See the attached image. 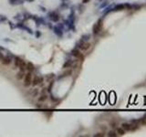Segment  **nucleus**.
Returning <instances> with one entry per match:
<instances>
[{
    "label": "nucleus",
    "mask_w": 146,
    "mask_h": 137,
    "mask_svg": "<svg viewBox=\"0 0 146 137\" xmlns=\"http://www.w3.org/2000/svg\"><path fill=\"white\" fill-rule=\"evenodd\" d=\"M32 72H29L27 71L26 74H25V77H24V86L25 87H29L31 85V82H32Z\"/></svg>",
    "instance_id": "nucleus-1"
},
{
    "label": "nucleus",
    "mask_w": 146,
    "mask_h": 137,
    "mask_svg": "<svg viewBox=\"0 0 146 137\" xmlns=\"http://www.w3.org/2000/svg\"><path fill=\"white\" fill-rule=\"evenodd\" d=\"M78 48H79L80 50L86 51V50H88V49L90 48V44L88 42H85V41H83V40H81L80 42L78 44Z\"/></svg>",
    "instance_id": "nucleus-2"
},
{
    "label": "nucleus",
    "mask_w": 146,
    "mask_h": 137,
    "mask_svg": "<svg viewBox=\"0 0 146 137\" xmlns=\"http://www.w3.org/2000/svg\"><path fill=\"white\" fill-rule=\"evenodd\" d=\"M71 55H72V56H74L75 58L80 59L81 60H83V55H82V53L80 52V50H79V49H73V50L71 51Z\"/></svg>",
    "instance_id": "nucleus-3"
},
{
    "label": "nucleus",
    "mask_w": 146,
    "mask_h": 137,
    "mask_svg": "<svg viewBox=\"0 0 146 137\" xmlns=\"http://www.w3.org/2000/svg\"><path fill=\"white\" fill-rule=\"evenodd\" d=\"M101 20H100L97 24H95V26L93 27V33L98 34L101 31Z\"/></svg>",
    "instance_id": "nucleus-4"
},
{
    "label": "nucleus",
    "mask_w": 146,
    "mask_h": 137,
    "mask_svg": "<svg viewBox=\"0 0 146 137\" xmlns=\"http://www.w3.org/2000/svg\"><path fill=\"white\" fill-rule=\"evenodd\" d=\"M18 68H19V70H21V71H26V63L25 60H21L20 61V63H19V66H18Z\"/></svg>",
    "instance_id": "nucleus-5"
},
{
    "label": "nucleus",
    "mask_w": 146,
    "mask_h": 137,
    "mask_svg": "<svg viewBox=\"0 0 146 137\" xmlns=\"http://www.w3.org/2000/svg\"><path fill=\"white\" fill-rule=\"evenodd\" d=\"M1 62H2V64L3 65H9L10 63H11V58H9V57H5L4 56V58L2 59V60H1Z\"/></svg>",
    "instance_id": "nucleus-6"
},
{
    "label": "nucleus",
    "mask_w": 146,
    "mask_h": 137,
    "mask_svg": "<svg viewBox=\"0 0 146 137\" xmlns=\"http://www.w3.org/2000/svg\"><path fill=\"white\" fill-rule=\"evenodd\" d=\"M35 66L32 62H27L26 63V71H29V72H32L34 71Z\"/></svg>",
    "instance_id": "nucleus-7"
},
{
    "label": "nucleus",
    "mask_w": 146,
    "mask_h": 137,
    "mask_svg": "<svg viewBox=\"0 0 146 137\" xmlns=\"http://www.w3.org/2000/svg\"><path fill=\"white\" fill-rule=\"evenodd\" d=\"M73 64H74V61H73V60H67V61L63 64V68H70V67L73 66Z\"/></svg>",
    "instance_id": "nucleus-8"
},
{
    "label": "nucleus",
    "mask_w": 146,
    "mask_h": 137,
    "mask_svg": "<svg viewBox=\"0 0 146 137\" xmlns=\"http://www.w3.org/2000/svg\"><path fill=\"white\" fill-rule=\"evenodd\" d=\"M54 32H55V34H57L59 37H61L62 34H63V29L62 28H60V27H55V28H54Z\"/></svg>",
    "instance_id": "nucleus-9"
},
{
    "label": "nucleus",
    "mask_w": 146,
    "mask_h": 137,
    "mask_svg": "<svg viewBox=\"0 0 146 137\" xmlns=\"http://www.w3.org/2000/svg\"><path fill=\"white\" fill-rule=\"evenodd\" d=\"M24 77H25V71H21V70H19L16 75V78L18 80H21L22 79H24Z\"/></svg>",
    "instance_id": "nucleus-10"
},
{
    "label": "nucleus",
    "mask_w": 146,
    "mask_h": 137,
    "mask_svg": "<svg viewBox=\"0 0 146 137\" xmlns=\"http://www.w3.org/2000/svg\"><path fill=\"white\" fill-rule=\"evenodd\" d=\"M49 17H50V19H51L52 21H54V22H56V21H58V20H59V17H58V15H57L56 13H54V12L49 13Z\"/></svg>",
    "instance_id": "nucleus-11"
},
{
    "label": "nucleus",
    "mask_w": 146,
    "mask_h": 137,
    "mask_svg": "<svg viewBox=\"0 0 146 137\" xmlns=\"http://www.w3.org/2000/svg\"><path fill=\"white\" fill-rule=\"evenodd\" d=\"M9 3L11 5L16 6V5H22L24 2H23V0H9Z\"/></svg>",
    "instance_id": "nucleus-12"
},
{
    "label": "nucleus",
    "mask_w": 146,
    "mask_h": 137,
    "mask_svg": "<svg viewBox=\"0 0 146 137\" xmlns=\"http://www.w3.org/2000/svg\"><path fill=\"white\" fill-rule=\"evenodd\" d=\"M39 84V80H38V76H35L34 78H32V82L31 85L32 86H37Z\"/></svg>",
    "instance_id": "nucleus-13"
},
{
    "label": "nucleus",
    "mask_w": 146,
    "mask_h": 137,
    "mask_svg": "<svg viewBox=\"0 0 146 137\" xmlns=\"http://www.w3.org/2000/svg\"><path fill=\"white\" fill-rule=\"evenodd\" d=\"M72 74V70L71 69H67L63 74H62V76H60V78H65V77H69Z\"/></svg>",
    "instance_id": "nucleus-14"
},
{
    "label": "nucleus",
    "mask_w": 146,
    "mask_h": 137,
    "mask_svg": "<svg viewBox=\"0 0 146 137\" xmlns=\"http://www.w3.org/2000/svg\"><path fill=\"white\" fill-rule=\"evenodd\" d=\"M47 99H48V95L41 94L40 95V97L38 98V102H39V103H43V102H45V101H47Z\"/></svg>",
    "instance_id": "nucleus-15"
},
{
    "label": "nucleus",
    "mask_w": 146,
    "mask_h": 137,
    "mask_svg": "<svg viewBox=\"0 0 146 137\" xmlns=\"http://www.w3.org/2000/svg\"><path fill=\"white\" fill-rule=\"evenodd\" d=\"M15 67L16 68H18V66H19V63H20V61H21V59L19 58V57H15Z\"/></svg>",
    "instance_id": "nucleus-16"
},
{
    "label": "nucleus",
    "mask_w": 146,
    "mask_h": 137,
    "mask_svg": "<svg viewBox=\"0 0 146 137\" xmlns=\"http://www.w3.org/2000/svg\"><path fill=\"white\" fill-rule=\"evenodd\" d=\"M116 133H117L119 135H123V134L125 133V130H124L123 128H118Z\"/></svg>",
    "instance_id": "nucleus-17"
},
{
    "label": "nucleus",
    "mask_w": 146,
    "mask_h": 137,
    "mask_svg": "<svg viewBox=\"0 0 146 137\" xmlns=\"http://www.w3.org/2000/svg\"><path fill=\"white\" fill-rule=\"evenodd\" d=\"M117 135H118V133H115V132H113V131L110 132V133H108V136H111V137H116Z\"/></svg>",
    "instance_id": "nucleus-18"
},
{
    "label": "nucleus",
    "mask_w": 146,
    "mask_h": 137,
    "mask_svg": "<svg viewBox=\"0 0 146 137\" xmlns=\"http://www.w3.org/2000/svg\"><path fill=\"white\" fill-rule=\"evenodd\" d=\"M95 137H102L104 136V133H97L94 134Z\"/></svg>",
    "instance_id": "nucleus-19"
},
{
    "label": "nucleus",
    "mask_w": 146,
    "mask_h": 137,
    "mask_svg": "<svg viewBox=\"0 0 146 137\" xmlns=\"http://www.w3.org/2000/svg\"><path fill=\"white\" fill-rule=\"evenodd\" d=\"M36 107H37V108H43V104H40V103H37V104L36 105Z\"/></svg>",
    "instance_id": "nucleus-20"
},
{
    "label": "nucleus",
    "mask_w": 146,
    "mask_h": 137,
    "mask_svg": "<svg viewBox=\"0 0 146 137\" xmlns=\"http://www.w3.org/2000/svg\"><path fill=\"white\" fill-rule=\"evenodd\" d=\"M40 32H39V31H37V32H36V36H37V38H39V37H40Z\"/></svg>",
    "instance_id": "nucleus-21"
},
{
    "label": "nucleus",
    "mask_w": 146,
    "mask_h": 137,
    "mask_svg": "<svg viewBox=\"0 0 146 137\" xmlns=\"http://www.w3.org/2000/svg\"><path fill=\"white\" fill-rule=\"evenodd\" d=\"M3 58H4V55H3V53H2V52L0 51V61L2 60V59H3Z\"/></svg>",
    "instance_id": "nucleus-22"
}]
</instances>
